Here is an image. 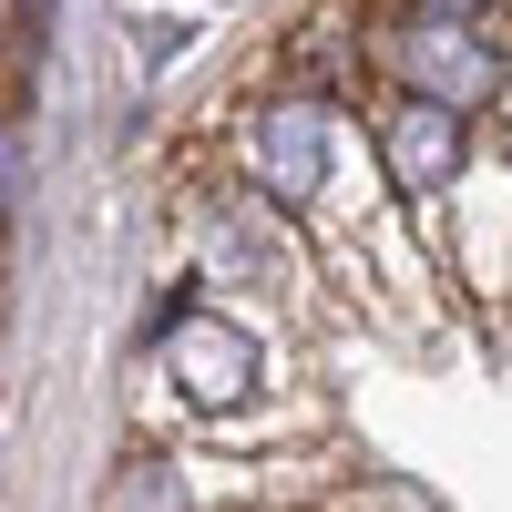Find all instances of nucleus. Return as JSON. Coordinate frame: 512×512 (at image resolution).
<instances>
[{"instance_id": "obj_1", "label": "nucleus", "mask_w": 512, "mask_h": 512, "mask_svg": "<svg viewBox=\"0 0 512 512\" xmlns=\"http://www.w3.org/2000/svg\"><path fill=\"white\" fill-rule=\"evenodd\" d=\"M154 379H164V400L185 420H246L277 390V338L246 308H216V297L185 277V287H164V308H154Z\"/></svg>"}, {"instance_id": "obj_2", "label": "nucleus", "mask_w": 512, "mask_h": 512, "mask_svg": "<svg viewBox=\"0 0 512 512\" xmlns=\"http://www.w3.org/2000/svg\"><path fill=\"white\" fill-rule=\"evenodd\" d=\"M369 82L410 103H451L472 123L512 113V21H431V11H390L369 31Z\"/></svg>"}, {"instance_id": "obj_3", "label": "nucleus", "mask_w": 512, "mask_h": 512, "mask_svg": "<svg viewBox=\"0 0 512 512\" xmlns=\"http://www.w3.org/2000/svg\"><path fill=\"white\" fill-rule=\"evenodd\" d=\"M185 226H195V287H236V297H277V308H308V287H318V246L297 216H277V205H256L236 175H216L195 205H185Z\"/></svg>"}, {"instance_id": "obj_4", "label": "nucleus", "mask_w": 512, "mask_h": 512, "mask_svg": "<svg viewBox=\"0 0 512 512\" xmlns=\"http://www.w3.org/2000/svg\"><path fill=\"white\" fill-rule=\"evenodd\" d=\"M359 134H369V164H379V195L400 205L410 226H431L441 205L461 195V175L482 164L492 144V123L472 113H451V103H410V93H369L359 113Z\"/></svg>"}, {"instance_id": "obj_5", "label": "nucleus", "mask_w": 512, "mask_h": 512, "mask_svg": "<svg viewBox=\"0 0 512 512\" xmlns=\"http://www.w3.org/2000/svg\"><path fill=\"white\" fill-rule=\"evenodd\" d=\"M420 256L441 267L461 308H512V144H482L461 195L420 226Z\"/></svg>"}, {"instance_id": "obj_6", "label": "nucleus", "mask_w": 512, "mask_h": 512, "mask_svg": "<svg viewBox=\"0 0 512 512\" xmlns=\"http://www.w3.org/2000/svg\"><path fill=\"white\" fill-rule=\"evenodd\" d=\"M21 195H31V134H21L11 113H0V216H11Z\"/></svg>"}, {"instance_id": "obj_7", "label": "nucleus", "mask_w": 512, "mask_h": 512, "mask_svg": "<svg viewBox=\"0 0 512 512\" xmlns=\"http://www.w3.org/2000/svg\"><path fill=\"white\" fill-rule=\"evenodd\" d=\"M390 11H431V21H512V0H390Z\"/></svg>"}]
</instances>
